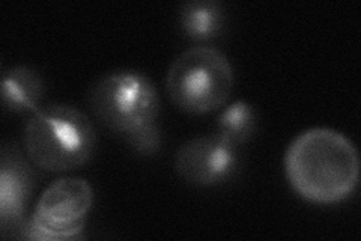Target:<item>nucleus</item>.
Returning a JSON list of instances; mask_svg holds the SVG:
<instances>
[{
  "label": "nucleus",
  "instance_id": "5",
  "mask_svg": "<svg viewBox=\"0 0 361 241\" xmlns=\"http://www.w3.org/2000/svg\"><path fill=\"white\" fill-rule=\"evenodd\" d=\"M94 204V190L83 178L66 177L44 190L35 214L20 229L29 240L77 238L86 226V216Z\"/></svg>",
  "mask_w": 361,
  "mask_h": 241
},
{
  "label": "nucleus",
  "instance_id": "7",
  "mask_svg": "<svg viewBox=\"0 0 361 241\" xmlns=\"http://www.w3.org/2000/svg\"><path fill=\"white\" fill-rule=\"evenodd\" d=\"M33 187L29 163L14 146L2 149L0 162V225L2 233H20L25 225L26 205Z\"/></svg>",
  "mask_w": 361,
  "mask_h": 241
},
{
  "label": "nucleus",
  "instance_id": "10",
  "mask_svg": "<svg viewBox=\"0 0 361 241\" xmlns=\"http://www.w3.org/2000/svg\"><path fill=\"white\" fill-rule=\"evenodd\" d=\"M257 130L256 109L247 101H235L226 107L216 121V134L231 143L241 146L255 136Z\"/></svg>",
  "mask_w": 361,
  "mask_h": 241
},
{
  "label": "nucleus",
  "instance_id": "1",
  "mask_svg": "<svg viewBox=\"0 0 361 241\" xmlns=\"http://www.w3.org/2000/svg\"><path fill=\"white\" fill-rule=\"evenodd\" d=\"M292 189L314 204H336L351 196L360 178V155L345 134L314 127L300 133L285 154Z\"/></svg>",
  "mask_w": 361,
  "mask_h": 241
},
{
  "label": "nucleus",
  "instance_id": "4",
  "mask_svg": "<svg viewBox=\"0 0 361 241\" xmlns=\"http://www.w3.org/2000/svg\"><path fill=\"white\" fill-rule=\"evenodd\" d=\"M95 118L123 137L158 124L160 97L152 80L139 71L118 70L104 74L89 89Z\"/></svg>",
  "mask_w": 361,
  "mask_h": 241
},
{
  "label": "nucleus",
  "instance_id": "3",
  "mask_svg": "<svg viewBox=\"0 0 361 241\" xmlns=\"http://www.w3.org/2000/svg\"><path fill=\"white\" fill-rule=\"evenodd\" d=\"M235 74L228 56L211 45H195L169 66L166 90L173 105L187 113L203 114L229 100Z\"/></svg>",
  "mask_w": 361,
  "mask_h": 241
},
{
  "label": "nucleus",
  "instance_id": "9",
  "mask_svg": "<svg viewBox=\"0 0 361 241\" xmlns=\"http://www.w3.org/2000/svg\"><path fill=\"white\" fill-rule=\"evenodd\" d=\"M179 26L191 40L209 41L226 26L224 6L216 0H190L179 9Z\"/></svg>",
  "mask_w": 361,
  "mask_h": 241
},
{
  "label": "nucleus",
  "instance_id": "8",
  "mask_svg": "<svg viewBox=\"0 0 361 241\" xmlns=\"http://www.w3.org/2000/svg\"><path fill=\"white\" fill-rule=\"evenodd\" d=\"M44 97L41 76L26 65H14L2 76V101L11 112L37 110Z\"/></svg>",
  "mask_w": 361,
  "mask_h": 241
},
{
  "label": "nucleus",
  "instance_id": "6",
  "mask_svg": "<svg viewBox=\"0 0 361 241\" xmlns=\"http://www.w3.org/2000/svg\"><path fill=\"white\" fill-rule=\"evenodd\" d=\"M240 166V146L212 133L195 137L178 149L175 169L190 184L209 187L231 180Z\"/></svg>",
  "mask_w": 361,
  "mask_h": 241
},
{
  "label": "nucleus",
  "instance_id": "2",
  "mask_svg": "<svg viewBox=\"0 0 361 241\" xmlns=\"http://www.w3.org/2000/svg\"><path fill=\"white\" fill-rule=\"evenodd\" d=\"M26 154L37 167L70 172L86 165L97 146L92 121L68 105H49L33 110L23 133Z\"/></svg>",
  "mask_w": 361,
  "mask_h": 241
}]
</instances>
